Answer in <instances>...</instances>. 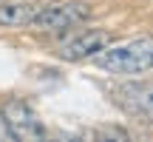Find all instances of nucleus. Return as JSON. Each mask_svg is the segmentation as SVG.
<instances>
[{
    "instance_id": "5",
    "label": "nucleus",
    "mask_w": 153,
    "mask_h": 142,
    "mask_svg": "<svg viewBox=\"0 0 153 142\" xmlns=\"http://www.w3.org/2000/svg\"><path fill=\"white\" fill-rule=\"evenodd\" d=\"M114 99L125 114L136 117L139 122L153 125V82H128L114 91Z\"/></svg>"
},
{
    "instance_id": "2",
    "label": "nucleus",
    "mask_w": 153,
    "mask_h": 142,
    "mask_svg": "<svg viewBox=\"0 0 153 142\" xmlns=\"http://www.w3.org/2000/svg\"><path fill=\"white\" fill-rule=\"evenodd\" d=\"M91 17V6L79 3V0H62V3H43V9L37 11L31 28L34 31H71V28L82 26Z\"/></svg>"
},
{
    "instance_id": "8",
    "label": "nucleus",
    "mask_w": 153,
    "mask_h": 142,
    "mask_svg": "<svg viewBox=\"0 0 153 142\" xmlns=\"http://www.w3.org/2000/svg\"><path fill=\"white\" fill-rule=\"evenodd\" d=\"M0 139H9V128H6V120L0 114Z\"/></svg>"
},
{
    "instance_id": "7",
    "label": "nucleus",
    "mask_w": 153,
    "mask_h": 142,
    "mask_svg": "<svg viewBox=\"0 0 153 142\" xmlns=\"http://www.w3.org/2000/svg\"><path fill=\"white\" fill-rule=\"evenodd\" d=\"M99 137H114V139H131V134L122 128H99Z\"/></svg>"
},
{
    "instance_id": "3",
    "label": "nucleus",
    "mask_w": 153,
    "mask_h": 142,
    "mask_svg": "<svg viewBox=\"0 0 153 142\" xmlns=\"http://www.w3.org/2000/svg\"><path fill=\"white\" fill-rule=\"evenodd\" d=\"M0 114H3L6 128H9V139L31 142V139H43L48 134L43 120H40V114L20 97H6L0 102Z\"/></svg>"
},
{
    "instance_id": "6",
    "label": "nucleus",
    "mask_w": 153,
    "mask_h": 142,
    "mask_svg": "<svg viewBox=\"0 0 153 142\" xmlns=\"http://www.w3.org/2000/svg\"><path fill=\"white\" fill-rule=\"evenodd\" d=\"M43 0H3L0 3V28H31Z\"/></svg>"
},
{
    "instance_id": "4",
    "label": "nucleus",
    "mask_w": 153,
    "mask_h": 142,
    "mask_svg": "<svg viewBox=\"0 0 153 142\" xmlns=\"http://www.w3.org/2000/svg\"><path fill=\"white\" fill-rule=\"evenodd\" d=\"M114 43V34L105 28H82L74 31L57 46V57L65 63H82V60H94L102 49Z\"/></svg>"
},
{
    "instance_id": "9",
    "label": "nucleus",
    "mask_w": 153,
    "mask_h": 142,
    "mask_svg": "<svg viewBox=\"0 0 153 142\" xmlns=\"http://www.w3.org/2000/svg\"><path fill=\"white\" fill-rule=\"evenodd\" d=\"M0 3H3V0H0Z\"/></svg>"
},
{
    "instance_id": "1",
    "label": "nucleus",
    "mask_w": 153,
    "mask_h": 142,
    "mask_svg": "<svg viewBox=\"0 0 153 142\" xmlns=\"http://www.w3.org/2000/svg\"><path fill=\"white\" fill-rule=\"evenodd\" d=\"M91 63L108 74H119V77L148 74V71H153V37H136L119 46L111 43Z\"/></svg>"
}]
</instances>
